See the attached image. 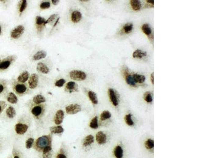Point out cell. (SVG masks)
Returning <instances> with one entry per match:
<instances>
[{"instance_id": "6da1fadb", "label": "cell", "mask_w": 210, "mask_h": 158, "mask_svg": "<svg viewBox=\"0 0 210 158\" xmlns=\"http://www.w3.org/2000/svg\"><path fill=\"white\" fill-rule=\"evenodd\" d=\"M31 126V120L30 118L24 117L20 119L15 124L14 130L15 134L18 136H23L27 133Z\"/></svg>"}, {"instance_id": "7a4b0ae2", "label": "cell", "mask_w": 210, "mask_h": 158, "mask_svg": "<svg viewBox=\"0 0 210 158\" xmlns=\"http://www.w3.org/2000/svg\"><path fill=\"white\" fill-rule=\"evenodd\" d=\"M52 134L41 136L38 137L35 141L34 149L36 150L42 152L45 147L52 145Z\"/></svg>"}, {"instance_id": "3957f363", "label": "cell", "mask_w": 210, "mask_h": 158, "mask_svg": "<svg viewBox=\"0 0 210 158\" xmlns=\"http://www.w3.org/2000/svg\"><path fill=\"white\" fill-rule=\"evenodd\" d=\"M12 88L14 91L19 96L27 94L30 91L29 88L25 83H19L17 81H13L12 82Z\"/></svg>"}, {"instance_id": "277c9868", "label": "cell", "mask_w": 210, "mask_h": 158, "mask_svg": "<svg viewBox=\"0 0 210 158\" xmlns=\"http://www.w3.org/2000/svg\"><path fill=\"white\" fill-rule=\"evenodd\" d=\"M45 105L43 104L35 105L31 108V112L35 120L41 121L45 113Z\"/></svg>"}, {"instance_id": "5b68a950", "label": "cell", "mask_w": 210, "mask_h": 158, "mask_svg": "<svg viewBox=\"0 0 210 158\" xmlns=\"http://www.w3.org/2000/svg\"><path fill=\"white\" fill-rule=\"evenodd\" d=\"M17 58L15 55H10L4 58L0 62V71L7 70L13 63L15 62Z\"/></svg>"}, {"instance_id": "8992f818", "label": "cell", "mask_w": 210, "mask_h": 158, "mask_svg": "<svg viewBox=\"0 0 210 158\" xmlns=\"http://www.w3.org/2000/svg\"><path fill=\"white\" fill-rule=\"evenodd\" d=\"M114 158H125V151L122 143H118L113 148L112 151Z\"/></svg>"}, {"instance_id": "52a82bcc", "label": "cell", "mask_w": 210, "mask_h": 158, "mask_svg": "<svg viewBox=\"0 0 210 158\" xmlns=\"http://www.w3.org/2000/svg\"><path fill=\"white\" fill-rule=\"evenodd\" d=\"M16 115V112L15 108L9 105L5 109L4 114L3 115V118L5 121H10L15 118Z\"/></svg>"}, {"instance_id": "ba28073f", "label": "cell", "mask_w": 210, "mask_h": 158, "mask_svg": "<svg viewBox=\"0 0 210 158\" xmlns=\"http://www.w3.org/2000/svg\"><path fill=\"white\" fill-rule=\"evenodd\" d=\"M95 139L97 145L100 146L106 145L108 141V137L107 136V134L103 131L98 132L96 134Z\"/></svg>"}, {"instance_id": "9c48e42d", "label": "cell", "mask_w": 210, "mask_h": 158, "mask_svg": "<svg viewBox=\"0 0 210 158\" xmlns=\"http://www.w3.org/2000/svg\"><path fill=\"white\" fill-rule=\"evenodd\" d=\"M70 77L75 81H84L86 79L87 74L81 70H72L70 72Z\"/></svg>"}, {"instance_id": "30bf717a", "label": "cell", "mask_w": 210, "mask_h": 158, "mask_svg": "<svg viewBox=\"0 0 210 158\" xmlns=\"http://www.w3.org/2000/svg\"><path fill=\"white\" fill-rule=\"evenodd\" d=\"M25 31L24 26L22 25H20L13 28L11 32V38L13 39H19L21 37Z\"/></svg>"}, {"instance_id": "8fae6325", "label": "cell", "mask_w": 210, "mask_h": 158, "mask_svg": "<svg viewBox=\"0 0 210 158\" xmlns=\"http://www.w3.org/2000/svg\"><path fill=\"white\" fill-rule=\"evenodd\" d=\"M95 141V137L92 134H88L83 139L81 142V145L83 149H89L94 144Z\"/></svg>"}, {"instance_id": "7c38bea8", "label": "cell", "mask_w": 210, "mask_h": 158, "mask_svg": "<svg viewBox=\"0 0 210 158\" xmlns=\"http://www.w3.org/2000/svg\"><path fill=\"white\" fill-rule=\"evenodd\" d=\"M65 110L68 115H75L81 111V107L79 104H71L65 107Z\"/></svg>"}, {"instance_id": "4fadbf2b", "label": "cell", "mask_w": 210, "mask_h": 158, "mask_svg": "<svg viewBox=\"0 0 210 158\" xmlns=\"http://www.w3.org/2000/svg\"><path fill=\"white\" fill-rule=\"evenodd\" d=\"M38 81H39L38 75L36 73L32 74L28 79V88L32 90L36 88L38 86Z\"/></svg>"}, {"instance_id": "5bb4252c", "label": "cell", "mask_w": 210, "mask_h": 158, "mask_svg": "<svg viewBox=\"0 0 210 158\" xmlns=\"http://www.w3.org/2000/svg\"><path fill=\"white\" fill-rule=\"evenodd\" d=\"M65 118V113L62 110H58L55 115L54 117V122L56 126L62 124Z\"/></svg>"}, {"instance_id": "9a60e30c", "label": "cell", "mask_w": 210, "mask_h": 158, "mask_svg": "<svg viewBox=\"0 0 210 158\" xmlns=\"http://www.w3.org/2000/svg\"><path fill=\"white\" fill-rule=\"evenodd\" d=\"M65 90L66 92L70 93L73 92H78V87L76 83L73 81H70L66 83L65 87Z\"/></svg>"}, {"instance_id": "2e32d148", "label": "cell", "mask_w": 210, "mask_h": 158, "mask_svg": "<svg viewBox=\"0 0 210 158\" xmlns=\"http://www.w3.org/2000/svg\"><path fill=\"white\" fill-rule=\"evenodd\" d=\"M108 94L109 99L111 103L114 107H117L119 104V100L117 96L116 93L113 88H109L108 90Z\"/></svg>"}, {"instance_id": "e0dca14e", "label": "cell", "mask_w": 210, "mask_h": 158, "mask_svg": "<svg viewBox=\"0 0 210 158\" xmlns=\"http://www.w3.org/2000/svg\"><path fill=\"white\" fill-rule=\"evenodd\" d=\"M9 82L6 80L0 79V96H3L7 93Z\"/></svg>"}, {"instance_id": "ac0fdd59", "label": "cell", "mask_w": 210, "mask_h": 158, "mask_svg": "<svg viewBox=\"0 0 210 158\" xmlns=\"http://www.w3.org/2000/svg\"><path fill=\"white\" fill-rule=\"evenodd\" d=\"M144 147L149 152H154V140L152 138L149 137L147 139L144 141Z\"/></svg>"}, {"instance_id": "d6986e66", "label": "cell", "mask_w": 210, "mask_h": 158, "mask_svg": "<svg viewBox=\"0 0 210 158\" xmlns=\"http://www.w3.org/2000/svg\"><path fill=\"white\" fill-rule=\"evenodd\" d=\"M45 22L46 20L44 17H41L40 16H37L36 17L35 23L38 31H41L42 30L44 27H45L46 25Z\"/></svg>"}, {"instance_id": "ffe728a7", "label": "cell", "mask_w": 210, "mask_h": 158, "mask_svg": "<svg viewBox=\"0 0 210 158\" xmlns=\"http://www.w3.org/2000/svg\"><path fill=\"white\" fill-rule=\"evenodd\" d=\"M42 158H52V145L45 147L41 152Z\"/></svg>"}, {"instance_id": "44dd1931", "label": "cell", "mask_w": 210, "mask_h": 158, "mask_svg": "<svg viewBox=\"0 0 210 158\" xmlns=\"http://www.w3.org/2000/svg\"><path fill=\"white\" fill-rule=\"evenodd\" d=\"M30 77V73L27 71H25L22 72L17 77V82L19 83H25L26 81H28Z\"/></svg>"}, {"instance_id": "7402d4cb", "label": "cell", "mask_w": 210, "mask_h": 158, "mask_svg": "<svg viewBox=\"0 0 210 158\" xmlns=\"http://www.w3.org/2000/svg\"><path fill=\"white\" fill-rule=\"evenodd\" d=\"M82 19V14L81 12L75 10L71 14V20L74 23H77L80 22Z\"/></svg>"}, {"instance_id": "603a6c76", "label": "cell", "mask_w": 210, "mask_h": 158, "mask_svg": "<svg viewBox=\"0 0 210 158\" xmlns=\"http://www.w3.org/2000/svg\"><path fill=\"white\" fill-rule=\"evenodd\" d=\"M36 70L40 73L43 74H48L50 71L49 67L43 62H39L38 63Z\"/></svg>"}, {"instance_id": "cb8c5ba5", "label": "cell", "mask_w": 210, "mask_h": 158, "mask_svg": "<svg viewBox=\"0 0 210 158\" xmlns=\"http://www.w3.org/2000/svg\"><path fill=\"white\" fill-rule=\"evenodd\" d=\"M49 130L52 134H57V135L61 134L65 131L64 128L60 125L52 126L49 129Z\"/></svg>"}, {"instance_id": "d4e9b609", "label": "cell", "mask_w": 210, "mask_h": 158, "mask_svg": "<svg viewBox=\"0 0 210 158\" xmlns=\"http://www.w3.org/2000/svg\"><path fill=\"white\" fill-rule=\"evenodd\" d=\"M124 121L126 125L130 127H133L135 125V122L132 118V115L131 113H128L124 117Z\"/></svg>"}, {"instance_id": "484cf974", "label": "cell", "mask_w": 210, "mask_h": 158, "mask_svg": "<svg viewBox=\"0 0 210 158\" xmlns=\"http://www.w3.org/2000/svg\"><path fill=\"white\" fill-rule=\"evenodd\" d=\"M6 99L9 103L16 104L18 102L17 96L13 92H9L6 95Z\"/></svg>"}, {"instance_id": "4316f807", "label": "cell", "mask_w": 210, "mask_h": 158, "mask_svg": "<svg viewBox=\"0 0 210 158\" xmlns=\"http://www.w3.org/2000/svg\"><path fill=\"white\" fill-rule=\"evenodd\" d=\"M55 158H68L67 151L65 146H61L60 149L57 153Z\"/></svg>"}, {"instance_id": "83f0119b", "label": "cell", "mask_w": 210, "mask_h": 158, "mask_svg": "<svg viewBox=\"0 0 210 158\" xmlns=\"http://www.w3.org/2000/svg\"><path fill=\"white\" fill-rule=\"evenodd\" d=\"M46 101V98L41 94L36 95L35 96H34L33 98V102L35 105L41 104L43 103H45Z\"/></svg>"}, {"instance_id": "f1b7e54d", "label": "cell", "mask_w": 210, "mask_h": 158, "mask_svg": "<svg viewBox=\"0 0 210 158\" xmlns=\"http://www.w3.org/2000/svg\"><path fill=\"white\" fill-rule=\"evenodd\" d=\"M47 56V53L45 51L41 50L36 53L33 57V60L38 61L41 60L42 58H44Z\"/></svg>"}, {"instance_id": "f546056e", "label": "cell", "mask_w": 210, "mask_h": 158, "mask_svg": "<svg viewBox=\"0 0 210 158\" xmlns=\"http://www.w3.org/2000/svg\"><path fill=\"white\" fill-rule=\"evenodd\" d=\"M12 156L13 158H25L21 151L15 145L13 146Z\"/></svg>"}, {"instance_id": "4dcf8cb0", "label": "cell", "mask_w": 210, "mask_h": 158, "mask_svg": "<svg viewBox=\"0 0 210 158\" xmlns=\"http://www.w3.org/2000/svg\"><path fill=\"white\" fill-rule=\"evenodd\" d=\"M111 113L108 110H105L102 112L100 115V120L101 122H105L108 120H109L111 118Z\"/></svg>"}, {"instance_id": "1f68e13d", "label": "cell", "mask_w": 210, "mask_h": 158, "mask_svg": "<svg viewBox=\"0 0 210 158\" xmlns=\"http://www.w3.org/2000/svg\"><path fill=\"white\" fill-rule=\"evenodd\" d=\"M89 126L91 129L94 130H96L98 129L100 126V123H99L97 116H95L92 118L89 123Z\"/></svg>"}, {"instance_id": "d6a6232c", "label": "cell", "mask_w": 210, "mask_h": 158, "mask_svg": "<svg viewBox=\"0 0 210 158\" xmlns=\"http://www.w3.org/2000/svg\"><path fill=\"white\" fill-rule=\"evenodd\" d=\"M88 96L92 103L94 104V105H96L98 103L97 96L95 92L92 91H89L88 92Z\"/></svg>"}, {"instance_id": "836d02e7", "label": "cell", "mask_w": 210, "mask_h": 158, "mask_svg": "<svg viewBox=\"0 0 210 158\" xmlns=\"http://www.w3.org/2000/svg\"><path fill=\"white\" fill-rule=\"evenodd\" d=\"M130 4L134 11H138L141 7L140 1L138 0H131L130 1Z\"/></svg>"}, {"instance_id": "e575fe53", "label": "cell", "mask_w": 210, "mask_h": 158, "mask_svg": "<svg viewBox=\"0 0 210 158\" xmlns=\"http://www.w3.org/2000/svg\"><path fill=\"white\" fill-rule=\"evenodd\" d=\"M147 55V53L144 51H142L141 50H137L133 53V56L134 58H141L143 57H146Z\"/></svg>"}, {"instance_id": "d590c367", "label": "cell", "mask_w": 210, "mask_h": 158, "mask_svg": "<svg viewBox=\"0 0 210 158\" xmlns=\"http://www.w3.org/2000/svg\"><path fill=\"white\" fill-rule=\"evenodd\" d=\"M132 77L136 83H143L146 80V77L144 75H140L138 74H134L132 75Z\"/></svg>"}, {"instance_id": "8d00e7d4", "label": "cell", "mask_w": 210, "mask_h": 158, "mask_svg": "<svg viewBox=\"0 0 210 158\" xmlns=\"http://www.w3.org/2000/svg\"><path fill=\"white\" fill-rule=\"evenodd\" d=\"M8 140L6 137L0 136V152L5 149L8 146Z\"/></svg>"}, {"instance_id": "74e56055", "label": "cell", "mask_w": 210, "mask_h": 158, "mask_svg": "<svg viewBox=\"0 0 210 158\" xmlns=\"http://www.w3.org/2000/svg\"><path fill=\"white\" fill-rule=\"evenodd\" d=\"M34 142H35V140L33 137H28L27 139L25 141V145L27 149H30L32 148V147L34 146Z\"/></svg>"}, {"instance_id": "f35d334b", "label": "cell", "mask_w": 210, "mask_h": 158, "mask_svg": "<svg viewBox=\"0 0 210 158\" xmlns=\"http://www.w3.org/2000/svg\"><path fill=\"white\" fill-rule=\"evenodd\" d=\"M125 79H126L127 83L128 85H132V86H135L136 83L134 79H133L132 75H131V74H126Z\"/></svg>"}, {"instance_id": "ab89813d", "label": "cell", "mask_w": 210, "mask_h": 158, "mask_svg": "<svg viewBox=\"0 0 210 158\" xmlns=\"http://www.w3.org/2000/svg\"><path fill=\"white\" fill-rule=\"evenodd\" d=\"M142 30L144 34H146L147 36H150L152 32L151 28L148 24H144L142 26Z\"/></svg>"}, {"instance_id": "60d3db41", "label": "cell", "mask_w": 210, "mask_h": 158, "mask_svg": "<svg viewBox=\"0 0 210 158\" xmlns=\"http://www.w3.org/2000/svg\"><path fill=\"white\" fill-rule=\"evenodd\" d=\"M20 3V6H19V12L20 13H23V12L24 11L25 9H26L27 6V1L25 0H23V1H21Z\"/></svg>"}, {"instance_id": "b9f144b4", "label": "cell", "mask_w": 210, "mask_h": 158, "mask_svg": "<svg viewBox=\"0 0 210 158\" xmlns=\"http://www.w3.org/2000/svg\"><path fill=\"white\" fill-rule=\"evenodd\" d=\"M143 99L144 101L147 103H151L152 102V94L150 92H146L144 93L143 95Z\"/></svg>"}, {"instance_id": "7bdbcfd3", "label": "cell", "mask_w": 210, "mask_h": 158, "mask_svg": "<svg viewBox=\"0 0 210 158\" xmlns=\"http://www.w3.org/2000/svg\"><path fill=\"white\" fill-rule=\"evenodd\" d=\"M132 28H133V24L128 23L124 25L123 27V30L126 33H129L130 32H131V31L132 30Z\"/></svg>"}, {"instance_id": "ee69618b", "label": "cell", "mask_w": 210, "mask_h": 158, "mask_svg": "<svg viewBox=\"0 0 210 158\" xmlns=\"http://www.w3.org/2000/svg\"><path fill=\"white\" fill-rule=\"evenodd\" d=\"M7 103L4 101H0V117L2 115V113L6 108Z\"/></svg>"}, {"instance_id": "f6af8a7d", "label": "cell", "mask_w": 210, "mask_h": 158, "mask_svg": "<svg viewBox=\"0 0 210 158\" xmlns=\"http://www.w3.org/2000/svg\"><path fill=\"white\" fill-rule=\"evenodd\" d=\"M39 7L42 9H48L51 7V3H50V2H48V1L42 2L41 4H40Z\"/></svg>"}, {"instance_id": "bcb514c9", "label": "cell", "mask_w": 210, "mask_h": 158, "mask_svg": "<svg viewBox=\"0 0 210 158\" xmlns=\"http://www.w3.org/2000/svg\"><path fill=\"white\" fill-rule=\"evenodd\" d=\"M66 83V80L64 79H60L58 80L55 83V85L58 88H61Z\"/></svg>"}, {"instance_id": "7dc6e473", "label": "cell", "mask_w": 210, "mask_h": 158, "mask_svg": "<svg viewBox=\"0 0 210 158\" xmlns=\"http://www.w3.org/2000/svg\"><path fill=\"white\" fill-rule=\"evenodd\" d=\"M57 16H58V14H54L51 15V16L49 17V19H47V20H46L45 25L49 24V23L52 22Z\"/></svg>"}, {"instance_id": "c3c4849f", "label": "cell", "mask_w": 210, "mask_h": 158, "mask_svg": "<svg viewBox=\"0 0 210 158\" xmlns=\"http://www.w3.org/2000/svg\"><path fill=\"white\" fill-rule=\"evenodd\" d=\"M60 1L59 0H52V4L54 6H56L60 3Z\"/></svg>"}, {"instance_id": "681fc988", "label": "cell", "mask_w": 210, "mask_h": 158, "mask_svg": "<svg viewBox=\"0 0 210 158\" xmlns=\"http://www.w3.org/2000/svg\"><path fill=\"white\" fill-rule=\"evenodd\" d=\"M151 82H152V84L154 85V73H152L151 75Z\"/></svg>"}, {"instance_id": "f907efd6", "label": "cell", "mask_w": 210, "mask_h": 158, "mask_svg": "<svg viewBox=\"0 0 210 158\" xmlns=\"http://www.w3.org/2000/svg\"><path fill=\"white\" fill-rule=\"evenodd\" d=\"M146 2L147 3H149V4L154 5V1H149V0H147V1H146Z\"/></svg>"}, {"instance_id": "816d5d0a", "label": "cell", "mask_w": 210, "mask_h": 158, "mask_svg": "<svg viewBox=\"0 0 210 158\" xmlns=\"http://www.w3.org/2000/svg\"><path fill=\"white\" fill-rule=\"evenodd\" d=\"M59 20H60V17H58V19H57L56 21V22H55V23L54 24V27H55V26H56V25L57 24V23H58V21H59Z\"/></svg>"}, {"instance_id": "f5cc1de1", "label": "cell", "mask_w": 210, "mask_h": 158, "mask_svg": "<svg viewBox=\"0 0 210 158\" xmlns=\"http://www.w3.org/2000/svg\"><path fill=\"white\" fill-rule=\"evenodd\" d=\"M2 33V28H1V26H0V35Z\"/></svg>"}, {"instance_id": "db71d44e", "label": "cell", "mask_w": 210, "mask_h": 158, "mask_svg": "<svg viewBox=\"0 0 210 158\" xmlns=\"http://www.w3.org/2000/svg\"><path fill=\"white\" fill-rule=\"evenodd\" d=\"M7 158H13V156H12H12H9V157H8Z\"/></svg>"}, {"instance_id": "11a10c76", "label": "cell", "mask_w": 210, "mask_h": 158, "mask_svg": "<svg viewBox=\"0 0 210 158\" xmlns=\"http://www.w3.org/2000/svg\"><path fill=\"white\" fill-rule=\"evenodd\" d=\"M1 58H0V62H1Z\"/></svg>"}]
</instances>
